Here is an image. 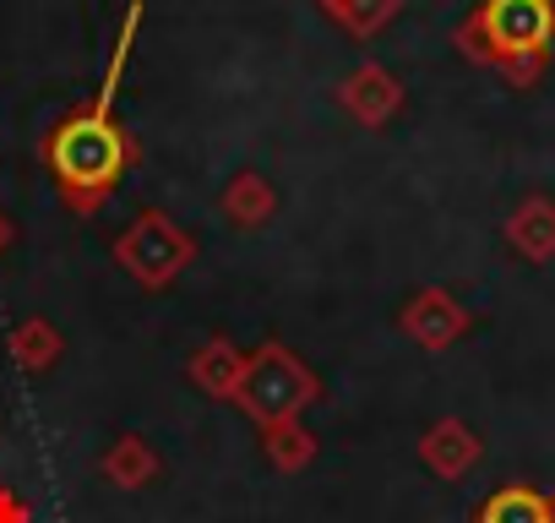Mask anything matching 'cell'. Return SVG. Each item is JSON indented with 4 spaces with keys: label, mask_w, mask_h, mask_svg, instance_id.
<instances>
[{
    "label": "cell",
    "mask_w": 555,
    "mask_h": 523,
    "mask_svg": "<svg viewBox=\"0 0 555 523\" xmlns=\"http://www.w3.org/2000/svg\"><path fill=\"white\" fill-rule=\"evenodd\" d=\"M115 256H120V268H126L137 284L164 290V284H175V279L191 268L196 240H191L175 218H164V213H142V218L115 240Z\"/></svg>",
    "instance_id": "cell-3"
},
{
    "label": "cell",
    "mask_w": 555,
    "mask_h": 523,
    "mask_svg": "<svg viewBox=\"0 0 555 523\" xmlns=\"http://www.w3.org/2000/svg\"><path fill=\"white\" fill-rule=\"evenodd\" d=\"M544 512H550V523H555V490H550V496H544Z\"/></svg>",
    "instance_id": "cell-16"
},
{
    "label": "cell",
    "mask_w": 555,
    "mask_h": 523,
    "mask_svg": "<svg viewBox=\"0 0 555 523\" xmlns=\"http://www.w3.org/2000/svg\"><path fill=\"white\" fill-rule=\"evenodd\" d=\"M137 23H142V7L131 0V12H126V28H120V44H115V61H109V72H104V88L93 93V104L88 110H77V115H66L61 126H55V137H50V169H55V186L66 191V202L72 207H99L115 186H120V175H126V164H131V142H126V131L115 126V93H120V77H126V61H131V44H137Z\"/></svg>",
    "instance_id": "cell-1"
},
{
    "label": "cell",
    "mask_w": 555,
    "mask_h": 523,
    "mask_svg": "<svg viewBox=\"0 0 555 523\" xmlns=\"http://www.w3.org/2000/svg\"><path fill=\"white\" fill-rule=\"evenodd\" d=\"M0 523H34L28 501H23L17 490H7V485H0Z\"/></svg>",
    "instance_id": "cell-14"
},
{
    "label": "cell",
    "mask_w": 555,
    "mask_h": 523,
    "mask_svg": "<svg viewBox=\"0 0 555 523\" xmlns=\"http://www.w3.org/2000/svg\"><path fill=\"white\" fill-rule=\"evenodd\" d=\"M479 452H485V442H479L457 414L436 420V425L420 436V463H425L436 480H463V474L479 463Z\"/></svg>",
    "instance_id": "cell-6"
},
{
    "label": "cell",
    "mask_w": 555,
    "mask_h": 523,
    "mask_svg": "<svg viewBox=\"0 0 555 523\" xmlns=\"http://www.w3.org/2000/svg\"><path fill=\"white\" fill-rule=\"evenodd\" d=\"M261 447H267V463H272L278 474H300V469L317 458V436H311L300 420L261 425Z\"/></svg>",
    "instance_id": "cell-9"
},
{
    "label": "cell",
    "mask_w": 555,
    "mask_h": 523,
    "mask_svg": "<svg viewBox=\"0 0 555 523\" xmlns=\"http://www.w3.org/2000/svg\"><path fill=\"white\" fill-rule=\"evenodd\" d=\"M317 398H322V382L289 344H261L256 355H245V377H240V398L234 404L256 425L300 420Z\"/></svg>",
    "instance_id": "cell-2"
},
{
    "label": "cell",
    "mask_w": 555,
    "mask_h": 523,
    "mask_svg": "<svg viewBox=\"0 0 555 523\" xmlns=\"http://www.w3.org/2000/svg\"><path fill=\"white\" fill-rule=\"evenodd\" d=\"M223 207H229V218H234V224H261V218L272 213V191H267V186H256V180H240V186L223 196Z\"/></svg>",
    "instance_id": "cell-13"
},
{
    "label": "cell",
    "mask_w": 555,
    "mask_h": 523,
    "mask_svg": "<svg viewBox=\"0 0 555 523\" xmlns=\"http://www.w3.org/2000/svg\"><path fill=\"white\" fill-rule=\"evenodd\" d=\"M474 523H550L544 496L528 485H501L495 496H485V507L474 512Z\"/></svg>",
    "instance_id": "cell-12"
},
{
    "label": "cell",
    "mask_w": 555,
    "mask_h": 523,
    "mask_svg": "<svg viewBox=\"0 0 555 523\" xmlns=\"http://www.w3.org/2000/svg\"><path fill=\"white\" fill-rule=\"evenodd\" d=\"M403 333L420 344V349H430V355H441V349H452L463 333H468V311L447 295V290H420L409 306H403Z\"/></svg>",
    "instance_id": "cell-5"
},
{
    "label": "cell",
    "mask_w": 555,
    "mask_h": 523,
    "mask_svg": "<svg viewBox=\"0 0 555 523\" xmlns=\"http://www.w3.org/2000/svg\"><path fill=\"white\" fill-rule=\"evenodd\" d=\"M185 377L207 393V398H240V377H245V355L229 344V339H212L191 355Z\"/></svg>",
    "instance_id": "cell-7"
},
{
    "label": "cell",
    "mask_w": 555,
    "mask_h": 523,
    "mask_svg": "<svg viewBox=\"0 0 555 523\" xmlns=\"http://www.w3.org/2000/svg\"><path fill=\"white\" fill-rule=\"evenodd\" d=\"M104 480L120 485V490L153 485V480H158V452H153L142 436H120V442L104 452Z\"/></svg>",
    "instance_id": "cell-10"
},
{
    "label": "cell",
    "mask_w": 555,
    "mask_h": 523,
    "mask_svg": "<svg viewBox=\"0 0 555 523\" xmlns=\"http://www.w3.org/2000/svg\"><path fill=\"white\" fill-rule=\"evenodd\" d=\"M506 240L528 256V262H550L555 256V207L550 202H522L517 213H512V224H506Z\"/></svg>",
    "instance_id": "cell-8"
},
{
    "label": "cell",
    "mask_w": 555,
    "mask_h": 523,
    "mask_svg": "<svg viewBox=\"0 0 555 523\" xmlns=\"http://www.w3.org/2000/svg\"><path fill=\"white\" fill-rule=\"evenodd\" d=\"M12 245V224H7V213H0V251Z\"/></svg>",
    "instance_id": "cell-15"
},
{
    "label": "cell",
    "mask_w": 555,
    "mask_h": 523,
    "mask_svg": "<svg viewBox=\"0 0 555 523\" xmlns=\"http://www.w3.org/2000/svg\"><path fill=\"white\" fill-rule=\"evenodd\" d=\"M61 349H66V339H61V328L44 322V317H28V322L12 328V355H17V366L34 371V377L50 371V366L61 360Z\"/></svg>",
    "instance_id": "cell-11"
},
{
    "label": "cell",
    "mask_w": 555,
    "mask_h": 523,
    "mask_svg": "<svg viewBox=\"0 0 555 523\" xmlns=\"http://www.w3.org/2000/svg\"><path fill=\"white\" fill-rule=\"evenodd\" d=\"M555 28V12L550 0H490V7L479 12V34L490 39V50L501 55H528L550 39Z\"/></svg>",
    "instance_id": "cell-4"
}]
</instances>
